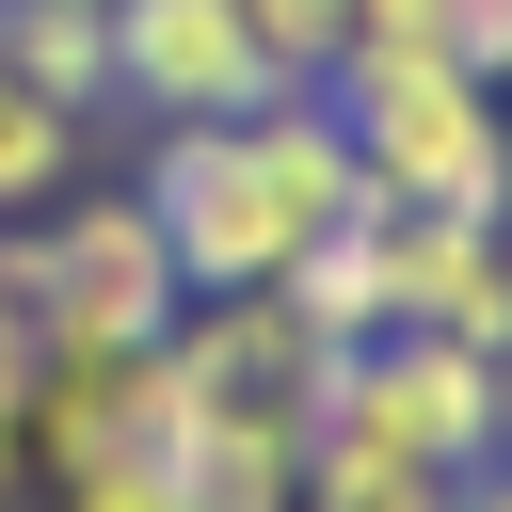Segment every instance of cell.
<instances>
[{"label": "cell", "instance_id": "1", "mask_svg": "<svg viewBox=\"0 0 512 512\" xmlns=\"http://www.w3.org/2000/svg\"><path fill=\"white\" fill-rule=\"evenodd\" d=\"M320 96H336V128L368 160V208H480V224H512V112H496V80H464L448 48H352Z\"/></svg>", "mask_w": 512, "mask_h": 512}, {"label": "cell", "instance_id": "2", "mask_svg": "<svg viewBox=\"0 0 512 512\" xmlns=\"http://www.w3.org/2000/svg\"><path fill=\"white\" fill-rule=\"evenodd\" d=\"M512 448V416H496V352H464V336H352L336 352V384H320V464H384V480H480Z\"/></svg>", "mask_w": 512, "mask_h": 512}, {"label": "cell", "instance_id": "3", "mask_svg": "<svg viewBox=\"0 0 512 512\" xmlns=\"http://www.w3.org/2000/svg\"><path fill=\"white\" fill-rule=\"evenodd\" d=\"M0 288L32 304L48 352H160V336L192 320V288H176V256H160L144 192H64L48 224H0Z\"/></svg>", "mask_w": 512, "mask_h": 512}, {"label": "cell", "instance_id": "4", "mask_svg": "<svg viewBox=\"0 0 512 512\" xmlns=\"http://www.w3.org/2000/svg\"><path fill=\"white\" fill-rule=\"evenodd\" d=\"M144 224H160V256H176V288L192 304H224V288H272L288 256H304V224H288V192H272V160H256V128L240 112H208V128H144Z\"/></svg>", "mask_w": 512, "mask_h": 512}, {"label": "cell", "instance_id": "5", "mask_svg": "<svg viewBox=\"0 0 512 512\" xmlns=\"http://www.w3.org/2000/svg\"><path fill=\"white\" fill-rule=\"evenodd\" d=\"M160 448H176V368L160 352H32V400H16L32 496L80 480V464H160Z\"/></svg>", "mask_w": 512, "mask_h": 512}, {"label": "cell", "instance_id": "6", "mask_svg": "<svg viewBox=\"0 0 512 512\" xmlns=\"http://www.w3.org/2000/svg\"><path fill=\"white\" fill-rule=\"evenodd\" d=\"M272 96V48L240 0H112V112L144 128H208V112H256Z\"/></svg>", "mask_w": 512, "mask_h": 512}, {"label": "cell", "instance_id": "7", "mask_svg": "<svg viewBox=\"0 0 512 512\" xmlns=\"http://www.w3.org/2000/svg\"><path fill=\"white\" fill-rule=\"evenodd\" d=\"M368 256H384V336L512 352V224H480V208H368Z\"/></svg>", "mask_w": 512, "mask_h": 512}, {"label": "cell", "instance_id": "8", "mask_svg": "<svg viewBox=\"0 0 512 512\" xmlns=\"http://www.w3.org/2000/svg\"><path fill=\"white\" fill-rule=\"evenodd\" d=\"M0 64H16V96H48V112H112V16L96 0H0Z\"/></svg>", "mask_w": 512, "mask_h": 512}, {"label": "cell", "instance_id": "9", "mask_svg": "<svg viewBox=\"0 0 512 512\" xmlns=\"http://www.w3.org/2000/svg\"><path fill=\"white\" fill-rule=\"evenodd\" d=\"M160 464H176L192 512H288L304 496V432H240V416H192Z\"/></svg>", "mask_w": 512, "mask_h": 512}, {"label": "cell", "instance_id": "10", "mask_svg": "<svg viewBox=\"0 0 512 512\" xmlns=\"http://www.w3.org/2000/svg\"><path fill=\"white\" fill-rule=\"evenodd\" d=\"M64 192H80V112H48V96L0 80V224H48Z\"/></svg>", "mask_w": 512, "mask_h": 512}, {"label": "cell", "instance_id": "11", "mask_svg": "<svg viewBox=\"0 0 512 512\" xmlns=\"http://www.w3.org/2000/svg\"><path fill=\"white\" fill-rule=\"evenodd\" d=\"M240 16H256L272 80H336V64H352V0H240Z\"/></svg>", "mask_w": 512, "mask_h": 512}, {"label": "cell", "instance_id": "12", "mask_svg": "<svg viewBox=\"0 0 512 512\" xmlns=\"http://www.w3.org/2000/svg\"><path fill=\"white\" fill-rule=\"evenodd\" d=\"M32 512H192V496H176V464H80V480H48Z\"/></svg>", "mask_w": 512, "mask_h": 512}, {"label": "cell", "instance_id": "13", "mask_svg": "<svg viewBox=\"0 0 512 512\" xmlns=\"http://www.w3.org/2000/svg\"><path fill=\"white\" fill-rule=\"evenodd\" d=\"M288 512H448V496H432V480H384V464H320V448H304V496H288Z\"/></svg>", "mask_w": 512, "mask_h": 512}, {"label": "cell", "instance_id": "14", "mask_svg": "<svg viewBox=\"0 0 512 512\" xmlns=\"http://www.w3.org/2000/svg\"><path fill=\"white\" fill-rule=\"evenodd\" d=\"M464 0H352V48H448Z\"/></svg>", "mask_w": 512, "mask_h": 512}, {"label": "cell", "instance_id": "15", "mask_svg": "<svg viewBox=\"0 0 512 512\" xmlns=\"http://www.w3.org/2000/svg\"><path fill=\"white\" fill-rule=\"evenodd\" d=\"M448 512H512V448H496L480 480H448Z\"/></svg>", "mask_w": 512, "mask_h": 512}, {"label": "cell", "instance_id": "16", "mask_svg": "<svg viewBox=\"0 0 512 512\" xmlns=\"http://www.w3.org/2000/svg\"><path fill=\"white\" fill-rule=\"evenodd\" d=\"M16 496H32V464H16V400H0V512H16Z\"/></svg>", "mask_w": 512, "mask_h": 512}, {"label": "cell", "instance_id": "17", "mask_svg": "<svg viewBox=\"0 0 512 512\" xmlns=\"http://www.w3.org/2000/svg\"><path fill=\"white\" fill-rule=\"evenodd\" d=\"M496 416H512V352H496Z\"/></svg>", "mask_w": 512, "mask_h": 512}, {"label": "cell", "instance_id": "18", "mask_svg": "<svg viewBox=\"0 0 512 512\" xmlns=\"http://www.w3.org/2000/svg\"><path fill=\"white\" fill-rule=\"evenodd\" d=\"M0 80H16V64H0Z\"/></svg>", "mask_w": 512, "mask_h": 512}, {"label": "cell", "instance_id": "19", "mask_svg": "<svg viewBox=\"0 0 512 512\" xmlns=\"http://www.w3.org/2000/svg\"><path fill=\"white\" fill-rule=\"evenodd\" d=\"M16 512H32V496H16Z\"/></svg>", "mask_w": 512, "mask_h": 512}, {"label": "cell", "instance_id": "20", "mask_svg": "<svg viewBox=\"0 0 512 512\" xmlns=\"http://www.w3.org/2000/svg\"><path fill=\"white\" fill-rule=\"evenodd\" d=\"M96 16H112V0H96Z\"/></svg>", "mask_w": 512, "mask_h": 512}]
</instances>
